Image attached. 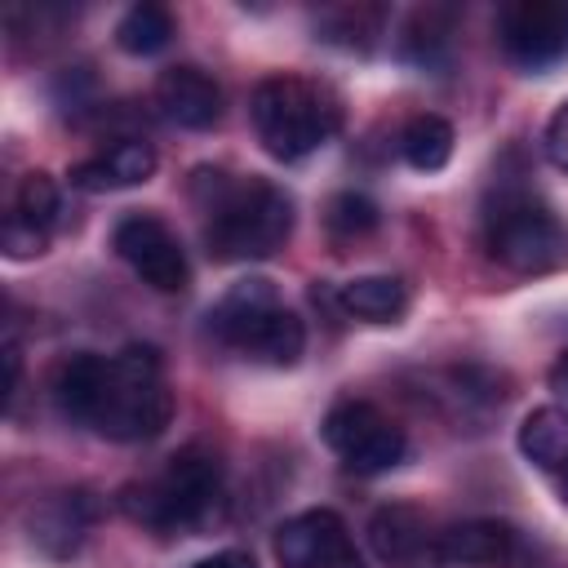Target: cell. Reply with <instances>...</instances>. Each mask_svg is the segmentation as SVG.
<instances>
[{"mask_svg":"<svg viewBox=\"0 0 568 568\" xmlns=\"http://www.w3.org/2000/svg\"><path fill=\"white\" fill-rule=\"evenodd\" d=\"M497 44L524 71L568 58V0H510L497 13Z\"/></svg>","mask_w":568,"mask_h":568,"instance_id":"ba28073f","label":"cell"},{"mask_svg":"<svg viewBox=\"0 0 568 568\" xmlns=\"http://www.w3.org/2000/svg\"><path fill=\"white\" fill-rule=\"evenodd\" d=\"M173 40V13L164 4H133L115 22V44L133 58H151Z\"/></svg>","mask_w":568,"mask_h":568,"instance_id":"d6986e66","label":"cell"},{"mask_svg":"<svg viewBox=\"0 0 568 568\" xmlns=\"http://www.w3.org/2000/svg\"><path fill=\"white\" fill-rule=\"evenodd\" d=\"M18 373H22V351H18V337L9 333L4 337V395L13 399V390H18Z\"/></svg>","mask_w":568,"mask_h":568,"instance_id":"484cf974","label":"cell"},{"mask_svg":"<svg viewBox=\"0 0 568 568\" xmlns=\"http://www.w3.org/2000/svg\"><path fill=\"white\" fill-rule=\"evenodd\" d=\"M382 9L377 4H346V9H328L320 18V31L328 44H342V49H368L377 36H382Z\"/></svg>","mask_w":568,"mask_h":568,"instance_id":"ffe728a7","label":"cell"},{"mask_svg":"<svg viewBox=\"0 0 568 568\" xmlns=\"http://www.w3.org/2000/svg\"><path fill=\"white\" fill-rule=\"evenodd\" d=\"M324 222H328V231L337 240H359V235H368L377 226V204L368 195H359V191H342V195L328 200Z\"/></svg>","mask_w":568,"mask_h":568,"instance_id":"603a6c76","label":"cell"},{"mask_svg":"<svg viewBox=\"0 0 568 568\" xmlns=\"http://www.w3.org/2000/svg\"><path fill=\"white\" fill-rule=\"evenodd\" d=\"M209 333L226 351H240L244 359H257L271 368H293L306 351V324L297 320V311L280 302L275 284L262 275L231 284L209 306Z\"/></svg>","mask_w":568,"mask_h":568,"instance_id":"277c9868","label":"cell"},{"mask_svg":"<svg viewBox=\"0 0 568 568\" xmlns=\"http://www.w3.org/2000/svg\"><path fill=\"white\" fill-rule=\"evenodd\" d=\"M253 115V133L262 142V151L271 160H306L311 151H320L337 124H342V102L328 84L306 80V75H271L253 89L248 102Z\"/></svg>","mask_w":568,"mask_h":568,"instance_id":"5b68a950","label":"cell"},{"mask_svg":"<svg viewBox=\"0 0 568 568\" xmlns=\"http://www.w3.org/2000/svg\"><path fill=\"white\" fill-rule=\"evenodd\" d=\"M222 501V457L204 444H186L155 475L120 488V506L151 532H195Z\"/></svg>","mask_w":568,"mask_h":568,"instance_id":"3957f363","label":"cell"},{"mask_svg":"<svg viewBox=\"0 0 568 568\" xmlns=\"http://www.w3.org/2000/svg\"><path fill=\"white\" fill-rule=\"evenodd\" d=\"M44 244H49V231L31 226V222L18 217V213L4 217V226H0V248H4L9 257H36V253H44Z\"/></svg>","mask_w":568,"mask_h":568,"instance_id":"cb8c5ba5","label":"cell"},{"mask_svg":"<svg viewBox=\"0 0 568 568\" xmlns=\"http://www.w3.org/2000/svg\"><path fill=\"white\" fill-rule=\"evenodd\" d=\"M13 213L27 217L31 226L49 231L62 213V195H58V182L49 173H27L22 186H18V200H13Z\"/></svg>","mask_w":568,"mask_h":568,"instance_id":"7402d4cb","label":"cell"},{"mask_svg":"<svg viewBox=\"0 0 568 568\" xmlns=\"http://www.w3.org/2000/svg\"><path fill=\"white\" fill-rule=\"evenodd\" d=\"M155 106L178 129H213L222 120V89L200 67H169L155 80Z\"/></svg>","mask_w":568,"mask_h":568,"instance_id":"4fadbf2b","label":"cell"},{"mask_svg":"<svg viewBox=\"0 0 568 568\" xmlns=\"http://www.w3.org/2000/svg\"><path fill=\"white\" fill-rule=\"evenodd\" d=\"M448 53V9H417L404 31V58L417 67H439Z\"/></svg>","mask_w":568,"mask_h":568,"instance_id":"44dd1931","label":"cell"},{"mask_svg":"<svg viewBox=\"0 0 568 568\" xmlns=\"http://www.w3.org/2000/svg\"><path fill=\"white\" fill-rule=\"evenodd\" d=\"M191 568H257V559L248 550H217V555H209V559H200Z\"/></svg>","mask_w":568,"mask_h":568,"instance_id":"4316f807","label":"cell"},{"mask_svg":"<svg viewBox=\"0 0 568 568\" xmlns=\"http://www.w3.org/2000/svg\"><path fill=\"white\" fill-rule=\"evenodd\" d=\"M111 244L129 262V271L142 284H151L155 293H182L191 284L186 253H182L178 235L155 213H129V217H120Z\"/></svg>","mask_w":568,"mask_h":568,"instance_id":"30bf717a","label":"cell"},{"mask_svg":"<svg viewBox=\"0 0 568 568\" xmlns=\"http://www.w3.org/2000/svg\"><path fill=\"white\" fill-rule=\"evenodd\" d=\"M546 160H550L559 173H568V98L559 102V111H555L550 124H546Z\"/></svg>","mask_w":568,"mask_h":568,"instance_id":"d4e9b609","label":"cell"},{"mask_svg":"<svg viewBox=\"0 0 568 568\" xmlns=\"http://www.w3.org/2000/svg\"><path fill=\"white\" fill-rule=\"evenodd\" d=\"M337 297H342V306H346L351 315L373 320V324H390V320H399L404 306H408L404 280H395V275H355V280H346V284L337 288Z\"/></svg>","mask_w":568,"mask_h":568,"instance_id":"e0dca14e","label":"cell"},{"mask_svg":"<svg viewBox=\"0 0 568 568\" xmlns=\"http://www.w3.org/2000/svg\"><path fill=\"white\" fill-rule=\"evenodd\" d=\"M191 195L204 213V248L213 262H257L293 235V195L271 178H235L204 164L191 173Z\"/></svg>","mask_w":568,"mask_h":568,"instance_id":"7a4b0ae2","label":"cell"},{"mask_svg":"<svg viewBox=\"0 0 568 568\" xmlns=\"http://www.w3.org/2000/svg\"><path fill=\"white\" fill-rule=\"evenodd\" d=\"M559 497H564V506H568V470L559 475Z\"/></svg>","mask_w":568,"mask_h":568,"instance_id":"f1b7e54d","label":"cell"},{"mask_svg":"<svg viewBox=\"0 0 568 568\" xmlns=\"http://www.w3.org/2000/svg\"><path fill=\"white\" fill-rule=\"evenodd\" d=\"M320 435L342 457V466L355 470V475H382V470L399 466L404 453H408L404 430L377 404H368V399H342V404H333L328 417H324V426H320Z\"/></svg>","mask_w":568,"mask_h":568,"instance_id":"52a82bcc","label":"cell"},{"mask_svg":"<svg viewBox=\"0 0 568 568\" xmlns=\"http://www.w3.org/2000/svg\"><path fill=\"white\" fill-rule=\"evenodd\" d=\"M484 248L506 271L541 275V271L559 266L568 235H564L559 217L550 213V204L532 186L501 178L484 204Z\"/></svg>","mask_w":568,"mask_h":568,"instance_id":"8992f818","label":"cell"},{"mask_svg":"<svg viewBox=\"0 0 568 568\" xmlns=\"http://www.w3.org/2000/svg\"><path fill=\"white\" fill-rule=\"evenodd\" d=\"M368 546L382 568H448L444 528L413 501H386L368 519Z\"/></svg>","mask_w":568,"mask_h":568,"instance_id":"9c48e42d","label":"cell"},{"mask_svg":"<svg viewBox=\"0 0 568 568\" xmlns=\"http://www.w3.org/2000/svg\"><path fill=\"white\" fill-rule=\"evenodd\" d=\"M93 515H98V501L84 488H62V493L40 497L27 510V537L49 559H71L84 546Z\"/></svg>","mask_w":568,"mask_h":568,"instance_id":"7c38bea8","label":"cell"},{"mask_svg":"<svg viewBox=\"0 0 568 568\" xmlns=\"http://www.w3.org/2000/svg\"><path fill=\"white\" fill-rule=\"evenodd\" d=\"M53 404L115 444H146L173 422V390L155 346H124L115 355L75 351L53 368Z\"/></svg>","mask_w":568,"mask_h":568,"instance_id":"6da1fadb","label":"cell"},{"mask_svg":"<svg viewBox=\"0 0 568 568\" xmlns=\"http://www.w3.org/2000/svg\"><path fill=\"white\" fill-rule=\"evenodd\" d=\"M275 559L284 568H364L342 515L333 510H302L280 524L275 532Z\"/></svg>","mask_w":568,"mask_h":568,"instance_id":"8fae6325","label":"cell"},{"mask_svg":"<svg viewBox=\"0 0 568 568\" xmlns=\"http://www.w3.org/2000/svg\"><path fill=\"white\" fill-rule=\"evenodd\" d=\"M519 453L550 475L568 470V408L541 404L519 422Z\"/></svg>","mask_w":568,"mask_h":568,"instance_id":"2e32d148","label":"cell"},{"mask_svg":"<svg viewBox=\"0 0 568 568\" xmlns=\"http://www.w3.org/2000/svg\"><path fill=\"white\" fill-rule=\"evenodd\" d=\"M155 173V151L151 142L142 138H124L115 142L111 151L93 155V160H80L67 178L75 191H120V186H138Z\"/></svg>","mask_w":568,"mask_h":568,"instance_id":"5bb4252c","label":"cell"},{"mask_svg":"<svg viewBox=\"0 0 568 568\" xmlns=\"http://www.w3.org/2000/svg\"><path fill=\"white\" fill-rule=\"evenodd\" d=\"M444 550H448V564L497 568L515 555V528L501 519H462V524L444 528Z\"/></svg>","mask_w":568,"mask_h":568,"instance_id":"9a60e30c","label":"cell"},{"mask_svg":"<svg viewBox=\"0 0 568 568\" xmlns=\"http://www.w3.org/2000/svg\"><path fill=\"white\" fill-rule=\"evenodd\" d=\"M550 382H555V390H564L568 395V355L555 364V373H550Z\"/></svg>","mask_w":568,"mask_h":568,"instance_id":"83f0119b","label":"cell"},{"mask_svg":"<svg viewBox=\"0 0 568 568\" xmlns=\"http://www.w3.org/2000/svg\"><path fill=\"white\" fill-rule=\"evenodd\" d=\"M453 124L444 115H413L399 133V155L404 164H413L417 173H435L453 160Z\"/></svg>","mask_w":568,"mask_h":568,"instance_id":"ac0fdd59","label":"cell"}]
</instances>
